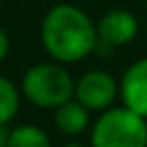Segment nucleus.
Segmentation results:
<instances>
[{
  "mask_svg": "<svg viewBox=\"0 0 147 147\" xmlns=\"http://www.w3.org/2000/svg\"><path fill=\"white\" fill-rule=\"evenodd\" d=\"M45 51L61 63H77L97 51L99 32L93 20L73 4L53 6L40 26Z\"/></svg>",
  "mask_w": 147,
  "mask_h": 147,
  "instance_id": "1",
  "label": "nucleus"
},
{
  "mask_svg": "<svg viewBox=\"0 0 147 147\" xmlns=\"http://www.w3.org/2000/svg\"><path fill=\"white\" fill-rule=\"evenodd\" d=\"M22 95L40 109H59L73 101L75 83L65 67L40 63L30 67L22 77Z\"/></svg>",
  "mask_w": 147,
  "mask_h": 147,
  "instance_id": "2",
  "label": "nucleus"
},
{
  "mask_svg": "<svg viewBox=\"0 0 147 147\" xmlns=\"http://www.w3.org/2000/svg\"><path fill=\"white\" fill-rule=\"evenodd\" d=\"M91 147H147V119L127 107L103 111L93 125Z\"/></svg>",
  "mask_w": 147,
  "mask_h": 147,
  "instance_id": "3",
  "label": "nucleus"
},
{
  "mask_svg": "<svg viewBox=\"0 0 147 147\" xmlns=\"http://www.w3.org/2000/svg\"><path fill=\"white\" fill-rule=\"evenodd\" d=\"M117 81L105 71H89L75 83V101L89 111H109L117 97Z\"/></svg>",
  "mask_w": 147,
  "mask_h": 147,
  "instance_id": "4",
  "label": "nucleus"
},
{
  "mask_svg": "<svg viewBox=\"0 0 147 147\" xmlns=\"http://www.w3.org/2000/svg\"><path fill=\"white\" fill-rule=\"evenodd\" d=\"M119 93L123 107L147 119V57L135 61L123 75Z\"/></svg>",
  "mask_w": 147,
  "mask_h": 147,
  "instance_id": "5",
  "label": "nucleus"
},
{
  "mask_svg": "<svg viewBox=\"0 0 147 147\" xmlns=\"http://www.w3.org/2000/svg\"><path fill=\"white\" fill-rule=\"evenodd\" d=\"M137 30H139V22L129 10H109L97 24L99 42L109 49L131 42Z\"/></svg>",
  "mask_w": 147,
  "mask_h": 147,
  "instance_id": "6",
  "label": "nucleus"
},
{
  "mask_svg": "<svg viewBox=\"0 0 147 147\" xmlns=\"http://www.w3.org/2000/svg\"><path fill=\"white\" fill-rule=\"evenodd\" d=\"M55 125L61 133L77 137L89 127V109L79 101H69L55 109Z\"/></svg>",
  "mask_w": 147,
  "mask_h": 147,
  "instance_id": "7",
  "label": "nucleus"
},
{
  "mask_svg": "<svg viewBox=\"0 0 147 147\" xmlns=\"http://www.w3.org/2000/svg\"><path fill=\"white\" fill-rule=\"evenodd\" d=\"M8 147H51V139L47 131L40 129L38 125L24 123L10 129Z\"/></svg>",
  "mask_w": 147,
  "mask_h": 147,
  "instance_id": "8",
  "label": "nucleus"
},
{
  "mask_svg": "<svg viewBox=\"0 0 147 147\" xmlns=\"http://www.w3.org/2000/svg\"><path fill=\"white\" fill-rule=\"evenodd\" d=\"M20 107V95L16 85L8 79H0V125H8Z\"/></svg>",
  "mask_w": 147,
  "mask_h": 147,
  "instance_id": "9",
  "label": "nucleus"
},
{
  "mask_svg": "<svg viewBox=\"0 0 147 147\" xmlns=\"http://www.w3.org/2000/svg\"><path fill=\"white\" fill-rule=\"evenodd\" d=\"M8 47H10V42H8L6 30H0V57H2V59L8 57Z\"/></svg>",
  "mask_w": 147,
  "mask_h": 147,
  "instance_id": "10",
  "label": "nucleus"
},
{
  "mask_svg": "<svg viewBox=\"0 0 147 147\" xmlns=\"http://www.w3.org/2000/svg\"><path fill=\"white\" fill-rule=\"evenodd\" d=\"M8 139H10V127L0 125V147H8Z\"/></svg>",
  "mask_w": 147,
  "mask_h": 147,
  "instance_id": "11",
  "label": "nucleus"
},
{
  "mask_svg": "<svg viewBox=\"0 0 147 147\" xmlns=\"http://www.w3.org/2000/svg\"><path fill=\"white\" fill-rule=\"evenodd\" d=\"M63 147H85V145H81V143H65Z\"/></svg>",
  "mask_w": 147,
  "mask_h": 147,
  "instance_id": "12",
  "label": "nucleus"
}]
</instances>
